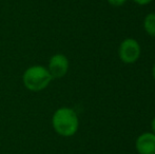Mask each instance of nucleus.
<instances>
[{
	"label": "nucleus",
	"instance_id": "nucleus-1",
	"mask_svg": "<svg viewBox=\"0 0 155 154\" xmlns=\"http://www.w3.org/2000/svg\"><path fill=\"white\" fill-rule=\"evenodd\" d=\"M52 127L58 135L71 137L79 129V118L74 109L70 107H60L52 115Z\"/></svg>",
	"mask_w": 155,
	"mask_h": 154
},
{
	"label": "nucleus",
	"instance_id": "nucleus-4",
	"mask_svg": "<svg viewBox=\"0 0 155 154\" xmlns=\"http://www.w3.org/2000/svg\"><path fill=\"white\" fill-rule=\"evenodd\" d=\"M48 70L53 79H60L64 77L69 72L70 61L69 58L61 53H56L50 58L48 64Z\"/></svg>",
	"mask_w": 155,
	"mask_h": 154
},
{
	"label": "nucleus",
	"instance_id": "nucleus-5",
	"mask_svg": "<svg viewBox=\"0 0 155 154\" xmlns=\"http://www.w3.org/2000/svg\"><path fill=\"white\" fill-rule=\"evenodd\" d=\"M135 149L138 154H155V134L143 132L135 140Z\"/></svg>",
	"mask_w": 155,
	"mask_h": 154
},
{
	"label": "nucleus",
	"instance_id": "nucleus-9",
	"mask_svg": "<svg viewBox=\"0 0 155 154\" xmlns=\"http://www.w3.org/2000/svg\"><path fill=\"white\" fill-rule=\"evenodd\" d=\"M151 130H152L151 132H153V133L155 134V116L152 118V120H151Z\"/></svg>",
	"mask_w": 155,
	"mask_h": 154
},
{
	"label": "nucleus",
	"instance_id": "nucleus-2",
	"mask_svg": "<svg viewBox=\"0 0 155 154\" xmlns=\"http://www.w3.org/2000/svg\"><path fill=\"white\" fill-rule=\"evenodd\" d=\"M53 80L47 67L34 64L25 69L22 74V84L31 92H40L47 89Z\"/></svg>",
	"mask_w": 155,
	"mask_h": 154
},
{
	"label": "nucleus",
	"instance_id": "nucleus-3",
	"mask_svg": "<svg viewBox=\"0 0 155 154\" xmlns=\"http://www.w3.org/2000/svg\"><path fill=\"white\" fill-rule=\"evenodd\" d=\"M141 55L139 42L134 38H126L120 42L118 48L119 59L127 64H135Z\"/></svg>",
	"mask_w": 155,
	"mask_h": 154
},
{
	"label": "nucleus",
	"instance_id": "nucleus-7",
	"mask_svg": "<svg viewBox=\"0 0 155 154\" xmlns=\"http://www.w3.org/2000/svg\"><path fill=\"white\" fill-rule=\"evenodd\" d=\"M109 4L111 6H114V8H119V6H123L124 3L127 2V0H107Z\"/></svg>",
	"mask_w": 155,
	"mask_h": 154
},
{
	"label": "nucleus",
	"instance_id": "nucleus-10",
	"mask_svg": "<svg viewBox=\"0 0 155 154\" xmlns=\"http://www.w3.org/2000/svg\"><path fill=\"white\" fill-rule=\"evenodd\" d=\"M152 77H153V79L155 80V64H153V67H152Z\"/></svg>",
	"mask_w": 155,
	"mask_h": 154
},
{
	"label": "nucleus",
	"instance_id": "nucleus-6",
	"mask_svg": "<svg viewBox=\"0 0 155 154\" xmlns=\"http://www.w3.org/2000/svg\"><path fill=\"white\" fill-rule=\"evenodd\" d=\"M143 30L151 37H155V13H149L143 18Z\"/></svg>",
	"mask_w": 155,
	"mask_h": 154
},
{
	"label": "nucleus",
	"instance_id": "nucleus-8",
	"mask_svg": "<svg viewBox=\"0 0 155 154\" xmlns=\"http://www.w3.org/2000/svg\"><path fill=\"white\" fill-rule=\"evenodd\" d=\"M132 1L135 2L136 4H138V5L143 6V5H148V4H150L153 0H132Z\"/></svg>",
	"mask_w": 155,
	"mask_h": 154
}]
</instances>
